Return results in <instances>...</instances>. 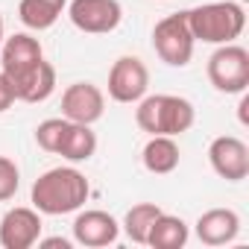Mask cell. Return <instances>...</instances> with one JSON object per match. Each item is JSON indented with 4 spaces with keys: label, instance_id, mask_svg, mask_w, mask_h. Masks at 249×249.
Masks as SVG:
<instances>
[{
    "label": "cell",
    "instance_id": "obj_1",
    "mask_svg": "<svg viewBox=\"0 0 249 249\" xmlns=\"http://www.w3.org/2000/svg\"><path fill=\"white\" fill-rule=\"evenodd\" d=\"M88 196H91V185H88L85 173L76 167H53V170L41 173L30 191L33 208L47 217L73 214L88 202Z\"/></svg>",
    "mask_w": 249,
    "mask_h": 249
},
{
    "label": "cell",
    "instance_id": "obj_2",
    "mask_svg": "<svg viewBox=\"0 0 249 249\" xmlns=\"http://www.w3.org/2000/svg\"><path fill=\"white\" fill-rule=\"evenodd\" d=\"M196 108L179 94H144L135 108V123L147 135H182L194 126Z\"/></svg>",
    "mask_w": 249,
    "mask_h": 249
},
{
    "label": "cell",
    "instance_id": "obj_3",
    "mask_svg": "<svg viewBox=\"0 0 249 249\" xmlns=\"http://www.w3.org/2000/svg\"><path fill=\"white\" fill-rule=\"evenodd\" d=\"M188 27L194 41L202 44H229L240 38L246 27V9L237 0H217V3H202L194 9H185Z\"/></svg>",
    "mask_w": 249,
    "mask_h": 249
},
{
    "label": "cell",
    "instance_id": "obj_4",
    "mask_svg": "<svg viewBox=\"0 0 249 249\" xmlns=\"http://www.w3.org/2000/svg\"><path fill=\"white\" fill-rule=\"evenodd\" d=\"M208 82L220 94H243L249 85V50L229 41L217 44V50L208 56Z\"/></svg>",
    "mask_w": 249,
    "mask_h": 249
},
{
    "label": "cell",
    "instance_id": "obj_5",
    "mask_svg": "<svg viewBox=\"0 0 249 249\" xmlns=\"http://www.w3.org/2000/svg\"><path fill=\"white\" fill-rule=\"evenodd\" d=\"M194 44L196 41L191 36V27H188V15L185 12L164 15L153 27V50L170 68H185L194 59Z\"/></svg>",
    "mask_w": 249,
    "mask_h": 249
},
{
    "label": "cell",
    "instance_id": "obj_6",
    "mask_svg": "<svg viewBox=\"0 0 249 249\" xmlns=\"http://www.w3.org/2000/svg\"><path fill=\"white\" fill-rule=\"evenodd\" d=\"M68 18L79 33L106 36V33H114L120 27L123 6H120V0H71Z\"/></svg>",
    "mask_w": 249,
    "mask_h": 249
},
{
    "label": "cell",
    "instance_id": "obj_7",
    "mask_svg": "<svg viewBox=\"0 0 249 249\" xmlns=\"http://www.w3.org/2000/svg\"><path fill=\"white\" fill-rule=\"evenodd\" d=\"M44 62V47L36 36L30 33H15L9 38H3L0 44V71L6 73L9 82H18L24 79L27 73H33L38 65Z\"/></svg>",
    "mask_w": 249,
    "mask_h": 249
},
{
    "label": "cell",
    "instance_id": "obj_8",
    "mask_svg": "<svg viewBox=\"0 0 249 249\" xmlns=\"http://www.w3.org/2000/svg\"><path fill=\"white\" fill-rule=\"evenodd\" d=\"M150 88V71L138 56H120L108 71V97L114 103H138Z\"/></svg>",
    "mask_w": 249,
    "mask_h": 249
},
{
    "label": "cell",
    "instance_id": "obj_9",
    "mask_svg": "<svg viewBox=\"0 0 249 249\" xmlns=\"http://www.w3.org/2000/svg\"><path fill=\"white\" fill-rule=\"evenodd\" d=\"M41 214L27 205H15L0 217V246L3 249H30L41 237Z\"/></svg>",
    "mask_w": 249,
    "mask_h": 249
},
{
    "label": "cell",
    "instance_id": "obj_10",
    "mask_svg": "<svg viewBox=\"0 0 249 249\" xmlns=\"http://www.w3.org/2000/svg\"><path fill=\"white\" fill-rule=\"evenodd\" d=\"M211 170L226 182H243L249 176V147L234 135H220L208 147Z\"/></svg>",
    "mask_w": 249,
    "mask_h": 249
},
{
    "label": "cell",
    "instance_id": "obj_11",
    "mask_svg": "<svg viewBox=\"0 0 249 249\" xmlns=\"http://www.w3.org/2000/svg\"><path fill=\"white\" fill-rule=\"evenodd\" d=\"M106 111V94L94 85V82H73L65 88L62 94V117L73 120V123H94L103 117Z\"/></svg>",
    "mask_w": 249,
    "mask_h": 249
},
{
    "label": "cell",
    "instance_id": "obj_12",
    "mask_svg": "<svg viewBox=\"0 0 249 249\" xmlns=\"http://www.w3.org/2000/svg\"><path fill=\"white\" fill-rule=\"evenodd\" d=\"M71 229H73V240H76L79 246H91V249L111 246V243H117V237H120V223H117L108 211H100V208L79 211Z\"/></svg>",
    "mask_w": 249,
    "mask_h": 249
},
{
    "label": "cell",
    "instance_id": "obj_13",
    "mask_svg": "<svg viewBox=\"0 0 249 249\" xmlns=\"http://www.w3.org/2000/svg\"><path fill=\"white\" fill-rule=\"evenodd\" d=\"M240 231V214L234 208H208L196 220V237L205 246H226Z\"/></svg>",
    "mask_w": 249,
    "mask_h": 249
},
{
    "label": "cell",
    "instance_id": "obj_14",
    "mask_svg": "<svg viewBox=\"0 0 249 249\" xmlns=\"http://www.w3.org/2000/svg\"><path fill=\"white\" fill-rule=\"evenodd\" d=\"M179 159H182V153H179V144H176L173 135H150V141L141 150L144 167L150 173H156V176L173 173L179 167Z\"/></svg>",
    "mask_w": 249,
    "mask_h": 249
},
{
    "label": "cell",
    "instance_id": "obj_15",
    "mask_svg": "<svg viewBox=\"0 0 249 249\" xmlns=\"http://www.w3.org/2000/svg\"><path fill=\"white\" fill-rule=\"evenodd\" d=\"M94 153H97V135H94V129L88 126V123H73L71 120L65 135H62V141H59L56 156L68 159L71 164H79V161L94 159Z\"/></svg>",
    "mask_w": 249,
    "mask_h": 249
},
{
    "label": "cell",
    "instance_id": "obj_16",
    "mask_svg": "<svg viewBox=\"0 0 249 249\" xmlns=\"http://www.w3.org/2000/svg\"><path fill=\"white\" fill-rule=\"evenodd\" d=\"M12 88H15V97L21 103H44L56 91V68L44 59L33 73H27L24 79L12 82Z\"/></svg>",
    "mask_w": 249,
    "mask_h": 249
},
{
    "label": "cell",
    "instance_id": "obj_17",
    "mask_svg": "<svg viewBox=\"0 0 249 249\" xmlns=\"http://www.w3.org/2000/svg\"><path fill=\"white\" fill-rule=\"evenodd\" d=\"M188 237H191L188 223H185L182 217H176V214L161 211V214L156 217L153 229H150L147 246H153V249H182V246L188 243Z\"/></svg>",
    "mask_w": 249,
    "mask_h": 249
},
{
    "label": "cell",
    "instance_id": "obj_18",
    "mask_svg": "<svg viewBox=\"0 0 249 249\" xmlns=\"http://www.w3.org/2000/svg\"><path fill=\"white\" fill-rule=\"evenodd\" d=\"M68 6V0H21L18 3V18L27 30H50Z\"/></svg>",
    "mask_w": 249,
    "mask_h": 249
},
{
    "label": "cell",
    "instance_id": "obj_19",
    "mask_svg": "<svg viewBox=\"0 0 249 249\" xmlns=\"http://www.w3.org/2000/svg\"><path fill=\"white\" fill-rule=\"evenodd\" d=\"M161 214V208L156 202H138L126 211L123 217V234H126L132 243H141L147 246V237H150V229L156 223V217Z\"/></svg>",
    "mask_w": 249,
    "mask_h": 249
},
{
    "label": "cell",
    "instance_id": "obj_20",
    "mask_svg": "<svg viewBox=\"0 0 249 249\" xmlns=\"http://www.w3.org/2000/svg\"><path fill=\"white\" fill-rule=\"evenodd\" d=\"M68 117H47V120H41L38 126H36V144L44 150V153H53L56 156V150H59V141H62V135H65V129H68Z\"/></svg>",
    "mask_w": 249,
    "mask_h": 249
},
{
    "label": "cell",
    "instance_id": "obj_21",
    "mask_svg": "<svg viewBox=\"0 0 249 249\" xmlns=\"http://www.w3.org/2000/svg\"><path fill=\"white\" fill-rule=\"evenodd\" d=\"M21 188V170L9 156H0V202H6Z\"/></svg>",
    "mask_w": 249,
    "mask_h": 249
},
{
    "label": "cell",
    "instance_id": "obj_22",
    "mask_svg": "<svg viewBox=\"0 0 249 249\" xmlns=\"http://www.w3.org/2000/svg\"><path fill=\"white\" fill-rule=\"evenodd\" d=\"M18 97H15V88H12V82L6 79V73L0 71V114H3L6 108H12V103H15Z\"/></svg>",
    "mask_w": 249,
    "mask_h": 249
},
{
    "label": "cell",
    "instance_id": "obj_23",
    "mask_svg": "<svg viewBox=\"0 0 249 249\" xmlns=\"http://www.w3.org/2000/svg\"><path fill=\"white\" fill-rule=\"evenodd\" d=\"M38 246L41 249H71V240L68 237H38Z\"/></svg>",
    "mask_w": 249,
    "mask_h": 249
},
{
    "label": "cell",
    "instance_id": "obj_24",
    "mask_svg": "<svg viewBox=\"0 0 249 249\" xmlns=\"http://www.w3.org/2000/svg\"><path fill=\"white\" fill-rule=\"evenodd\" d=\"M246 108H249V100L243 97V100H240V106H237V117H240V123H246Z\"/></svg>",
    "mask_w": 249,
    "mask_h": 249
},
{
    "label": "cell",
    "instance_id": "obj_25",
    "mask_svg": "<svg viewBox=\"0 0 249 249\" xmlns=\"http://www.w3.org/2000/svg\"><path fill=\"white\" fill-rule=\"evenodd\" d=\"M3 38H6L3 36V15H0V44H3Z\"/></svg>",
    "mask_w": 249,
    "mask_h": 249
},
{
    "label": "cell",
    "instance_id": "obj_26",
    "mask_svg": "<svg viewBox=\"0 0 249 249\" xmlns=\"http://www.w3.org/2000/svg\"><path fill=\"white\" fill-rule=\"evenodd\" d=\"M237 3H249V0H237Z\"/></svg>",
    "mask_w": 249,
    "mask_h": 249
}]
</instances>
